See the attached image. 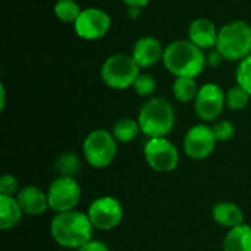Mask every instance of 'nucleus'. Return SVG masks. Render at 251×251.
Returning a JSON list of instances; mask_svg holds the SVG:
<instances>
[{"label":"nucleus","instance_id":"nucleus-1","mask_svg":"<svg viewBox=\"0 0 251 251\" xmlns=\"http://www.w3.org/2000/svg\"><path fill=\"white\" fill-rule=\"evenodd\" d=\"M94 229L88 215L78 210L56 213L50 222L51 238L63 249L78 250L93 240Z\"/></svg>","mask_w":251,"mask_h":251},{"label":"nucleus","instance_id":"nucleus-2","mask_svg":"<svg viewBox=\"0 0 251 251\" xmlns=\"http://www.w3.org/2000/svg\"><path fill=\"white\" fill-rule=\"evenodd\" d=\"M165 68L176 78H196L206 66V56L200 47L190 40L169 43L163 51Z\"/></svg>","mask_w":251,"mask_h":251},{"label":"nucleus","instance_id":"nucleus-3","mask_svg":"<svg viewBox=\"0 0 251 251\" xmlns=\"http://www.w3.org/2000/svg\"><path fill=\"white\" fill-rule=\"evenodd\" d=\"M137 121L141 132L149 138L166 137L174 129L175 112L166 99L151 97L141 106Z\"/></svg>","mask_w":251,"mask_h":251},{"label":"nucleus","instance_id":"nucleus-4","mask_svg":"<svg viewBox=\"0 0 251 251\" xmlns=\"http://www.w3.org/2000/svg\"><path fill=\"white\" fill-rule=\"evenodd\" d=\"M216 51L226 60H244L251 54V25L232 21L218 32Z\"/></svg>","mask_w":251,"mask_h":251},{"label":"nucleus","instance_id":"nucleus-5","mask_svg":"<svg viewBox=\"0 0 251 251\" xmlns=\"http://www.w3.org/2000/svg\"><path fill=\"white\" fill-rule=\"evenodd\" d=\"M140 69L141 68L137 65L132 54L118 53L104 60L100 69V76L107 87L113 90H125L134 85L141 74Z\"/></svg>","mask_w":251,"mask_h":251},{"label":"nucleus","instance_id":"nucleus-6","mask_svg":"<svg viewBox=\"0 0 251 251\" xmlns=\"http://www.w3.org/2000/svg\"><path fill=\"white\" fill-rule=\"evenodd\" d=\"M82 154L91 168H106L118 154V141L112 132L106 129H94L82 143Z\"/></svg>","mask_w":251,"mask_h":251},{"label":"nucleus","instance_id":"nucleus-7","mask_svg":"<svg viewBox=\"0 0 251 251\" xmlns=\"http://www.w3.org/2000/svg\"><path fill=\"white\" fill-rule=\"evenodd\" d=\"M143 153L147 165L156 172L169 174L178 168L179 151L176 146L166 137L149 138Z\"/></svg>","mask_w":251,"mask_h":251},{"label":"nucleus","instance_id":"nucleus-8","mask_svg":"<svg viewBox=\"0 0 251 251\" xmlns=\"http://www.w3.org/2000/svg\"><path fill=\"white\" fill-rule=\"evenodd\" d=\"M81 185L72 176H57L47 190L49 207L54 213L75 210L81 200Z\"/></svg>","mask_w":251,"mask_h":251},{"label":"nucleus","instance_id":"nucleus-9","mask_svg":"<svg viewBox=\"0 0 251 251\" xmlns=\"http://www.w3.org/2000/svg\"><path fill=\"white\" fill-rule=\"evenodd\" d=\"M87 215L96 229L110 231L122 222L124 207L118 199L112 196H104L96 199L90 204Z\"/></svg>","mask_w":251,"mask_h":251},{"label":"nucleus","instance_id":"nucleus-10","mask_svg":"<svg viewBox=\"0 0 251 251\" xmlns=\"http://www.w3.org/2000/svg\"><path fill=\"white\" fill-rule=\"evenodd\" d=\"M225 94L226 93H224V90L218 84L209 82L201 85L194 100L196 115L204 122L216 121L222 115L224 107L226 106Z\"/></svg>","mask_w":251,"mask_h":251},{"label":"nucleus","instance_id":"nucleus-11","mask_svg":"<svg viewBox=\"0 0 251 251\" xmlns=\"http://www.w3.org/2000/svg\"><path fill=\"white\" fill-rule=\"evenodd\" d=\"M216 137L213 134L212 126L206 124H199L191 126L184 137V151L193 160H204L207 159L216 147Z\"/></svg>","mask_w":251,"mask_h":251},{"label":"nucleus","instance_id":"nucleus-12","mask_svg":"<svg viewBox=\"0 0 251 251\" xmlns=\"http://www.w3.org/2000/svg\"><path fill=\"white\" fill-rule=\"evenodd\" d=\"M110 16L99 7H87L74 24L75 32L84 40H100L110 29Z\"/></svg>","mask_w":251,"mask_h":251},{"label":"nucleus","instance_id":"nucleus-13","mask_svg":"<svg viewBox=\"0 0 251 251\" xmlns=\"http://www.w3.org/2000/svg\"><path fill=\"white\" fill-rule=\"evenodd\" d=\"M26 216H40L43 215L49 207V199L47 193L40 190L38 187L28 185L19 190V193L15 197Z\"/></svg>","mask_w":251,"mask_h":251},{"label":"nucleus","instance_id":"nucleus-14","mask_svg":"<svg viewBox=\"0 0 251 251\" xmlns=\"http://www.w3.org/2000/svg\"><path fill=\"white\" fill-rule=\"evenodd\" d=\"M163 51L165 49L157 38L143 37L135 43L132 49V57L140 68H150L163 59Z\"/></svg>","mask_w":251,"mask_h":251},{"label":"nucleus","instance_id":"nucleus-15","mask_svg":"<svg viewBox=\"0 0 251 251\" xmlns=\"http://www.w3.org/2000/svg\"><path fill=\"white\" fill-rule=\"evenodd\" d=\"M218 29L215 24L207 18H197L188 26V40L201 50L216 47Z\"/></svg>","mask_w":251,"mask_h":251},{"label":"nucleus","instance_id":"nucleus-16","mask_svg":"<svg viewBox=\"0 0 251 251\" xmlns=\"http://www.w3.org/2000/svg\"><path fill=\"white\" fill-rule=\"evenodd\" d=\"M212 218L213 221L224 226V228H235L238 225L244 224V213L240 209L238 204L232 201H221L216 203L212 209Z\"/></svg>","mask_w":251,"mask_h":251},{"label":"nucleus","instance_id":"nucleus-17","mask_svg":"<svg viewBox=\"0 0 251 251\" xmlns=\"http://www.w3.org/2000/svg\"><path fill=\"white\" fill-rule=\"evenodd\" d=\"M24 216V212L15 197L0 196V229L9 231L15 228Z\"/></svg>","mask_w":251,"mask_h":251},{"label":"nucleus","instance_id":"nucleus-18","mask_svg":"<svg viewBox=\"0 0 251 251\" xmlns=\"http://www.w3.org/2000/svg\"><path fill=\"white\" fill-rule=\"evenodd\" d=\"M224 251H251V226L247 224L231 228L224 240Z\"/></svg>","mask_w":251,"mask_h":251},{"label":"nucleus","instance_id":"nucleus-19","mask_svg":"<svg viewBox=\"0 0 251 251\" xmlns=\"http://www.w3.org/2000/svg\"><path fill=\"white\" fill-rule=\"evenodd\" d=\"M140 132H141V128H140L138 121L131 119V118H122L116 121L112 128V134L118 143H129L135 140Z\"/></svg>","mask_w":251,"mask_h":251},{"label":"nucleus","instance_id":"nucleus-20","mask_svg":"<svg viewBox=\"0 0 251 251\" xmlns=\"http://www.w3.org/2000/svg\"><path fill=\"white\" fill-rule=\"evenodd\" d=\"M199 85L196 82V78H176L172 85V93L175 99L181 103L194 101L199 94Z\"/></svg>","mask_w":251,"mask_h":251},{"label":"nucleus","instance_id":"nucleus-21","mask_svg":"<svg viewBox=\"0 0 251 251\" xmlns=\"http://www.w3.org/2000/svg\"><path fill=\"white\" fill-rule=\"evenodd\" d=\"M53 10L57 19H60L62 22H72V24H75V21L82 12L79 4L74 0H57L54 3Z\"/></svg>","mask_w":251,"mask_h":251},{"label":"nucleus","instance_id":"nucleus-22","mask_svg":"<svg viewBox=\"0 0 251 251\" xmlns=\"http://www.w3.org/2000/svg\"><path fill=\"white\" fill-rule=\"evenodd\" d=\"M81 160L75 153H65L57 157L54 168L59 176H75V174L79 171Z\"/></svg>","mask_w":251,"mask_h":251},{"label":"nucleus","instance_id":"nucleus-23","mask_svg":"<svg viewBox=\"0 0 251 251\" xmlns=\"http://www.w3.org/2000/svg\"><path fill=\"white\" fill-rule=\"evenodd\" d=\"M250 94L238 84L235 87H231L225 94L226 106L231 110H243V109H246L249 101H250Z\"/></svg>","mask_w":251,"mask_h":251},{"label":"nucleus","instance_id":"nucleus-24","mask_svg":"<svg viewBox=\"0 0 251 251\" xmlns=\"http://www.w3.org/2000/svg\"><path fill=\"white\" fill-rule=\"evenodd\" d=\"M132 88L140 97H150L157 88V82L153 75L150 74H140L138 78L135 79Z\"/></svg>","mask_w":251,"mask_h":251},{"label":"nucleus","instance_id":"nucleus-25","mask_svg":"<svg viewBox=\"0 0 251 251\" xmlns=\"http://www.w3.org/2000/svg\"><path fill=\"white\" fill-rule=\"evenodd\" d=\"M237 84L241 85L251 96V54L240 62L237 72H235Z\"/></svg>","mask_w":251,"mask_h":251},{"label":"nucleus","instance_id":"nucleus-26","mask_svg":"<svg viewBox=\"0 0 251 251\" xmlns=\"http://www.w3.org/2000/svg\"><path fill=\"white\" fill-rule=\"evenodd\" d=\"M212 129H213V134H215L218 141H228L235 134V126L232 125V122H229L226 119L215 122Z\"/></svg>","mask_w":251,"mask_h":251},{"label":"nucleus","instance_id":"nucleus-27","mask_svg":"<svg viewBox=\"0 0 251 251\" xmlns=\"http://www.w3.org/2000/svg\"><path fill=\"white\" fill-rule=\"evenodd\" d=\"M18 193H19L18 179L13 175H10V174L1 175L0 176V196L16 197Z\"/></svg>","mask_w":251,"mask_h":251},{"label":"nucleus","instance_id":"nucleus-28","mask_svg":"<svg viewBox=\"0 0 251 251\" xmlns=\"http://www.w3.org/2000/svg\"><path fill=\"white\" fill-rule=\"evenodd\" d=\"M76 251H110L109 247L103 243V241H99V240H91L88 241L87 244H84L82 247H79Z\"/></svg>","mask_w":251,"mask_h":251},{"label":"nucleus","instance_id":"nucleus-29","mask_svg":"<svg viewBox=\"0 0 251 251\" xmlns=\"http://www.w3.org/2000/svg\"><path fill=\"white\" fill-rule=\"evenodd\" d=\"M128 7H132V9H141V7H146L150 0H122Z\"/></svg>","mask_w":251,"mask_h":251},{"label":"nucleus","instance_id":"nucleus-30","mask_svg":"<svg viewBox=\"0 0 251 251\" xmlns=\"http://www.w3.org/2000/svg\"><path fill=\"white\" fill-rule=\"evenodd\" d=\"M0 109L1 110H4V107H6V90H4V85L1 84L0 85Z\"/></svg>","mask_w":251,"mask_h":251}]
</instances>
